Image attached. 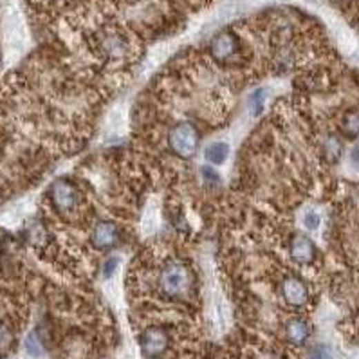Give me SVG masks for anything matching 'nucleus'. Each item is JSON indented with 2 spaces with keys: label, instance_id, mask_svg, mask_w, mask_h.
I'll list each match as a JSON object with an SVG mask.
<instances>
[{
  "label": "nucleus",
  "instance_id": "obj_2",
  "mask_svg": "<svg viewBox=\"0 0 359 359\" xmlns=\"http://www.w3.org/2000/svg\"><path fill=\"white\" fill-rule=\"evenodd\" d=\"M170 146L179 157L190 159L199 146V134L190 123H177L170 130Z\"/></svg>",
  "mask_w": 359,
  "mask_h": 359
},
{
  "label": "nucleus",
  "instance_id": "obj_8",
  "mask_svg": "<svg viewBox=\"0 0 359 359\" xmlns=\"http://www.w3.org/2000/svg\"><path fill=\"white\" fill-rule=\"evenodd\" d=\"M90 240H93L94 247H98V249H110L119 240V229L114 222H99L94 228Z\"/></svg>",
  "mask_w": 359,
  "mask_h": 359
},
{
  "label": "nucleus",
  "instance_id": "obj_16",
  "mask_svg": "<svg viewBox=\"0 0 359 359\" xmlns=\"http://www.w3.org/2000/svg\"><path fill=\"white\" fill-rule=\"evenodd\" d=\"M23 347H26V350H28V354L35 356V358H38V356L43 354L42 343H40V340H38V336L35 334V332H31V334L26 338V343H23Z\"/></svg>",
  "mask_w": 359,
  "mask_h": 359
},
{
  "label": "nucleus",
  "instance_id": "obj_4",
  "mask_svg": "<svg viewBox=\"0 0 359 359\" xmlns=\"http://www.w3.org/2000/svg\"><path fill=\"white\" fill-rule=\"evenodd\" d=\"M139 345L143 354L148 356V358H155V356H161L164 350L168 349V334L163 331V329H157V327H152V329H146L139 338Z\"/></svg>",
  "mask_w": 359,
  "mask_h": 359
},
{
  "label": "nucleus",
  "instance_id": "obj_12",
  "mask_svg": "<svg viewBox=\"0 0 359 359\" xmlns=\"http://www.w3.org/2000/svg\"><path fill=\"white\" fill-rule=\"evenodd\" d=\"M323 155L327 157V161L329 163H338L341 157V152H343V145H341V141L338 135L331 134V135H327L325 141H323Z\"/></svg>",
  "mask_w": 359,
  "mask_h": 359
},
{
  "label": "nucleus",
  "instance_id": "obj_1",
  "mask_svg": "<svg viewBox=\"0 0 359 359\" xmlns=\"http://www.w3.org/2000/svg\"><path fill=\"white\" fill-rule=\"evenodd\" d=\"M159 287L166 298H182L191 289V273L182 262L172 260L161 271Z\"/></svg>",
  "mask_w": 359,
  "mask_h": 359
},
{
  "label": "nucleus",
  "instance_id": "obj_11",
  "mask_svg": "<svg viewBox=\"0 0 359 359\" xmlns=\"http://www.w3.org/2000/svg\"><path fill=\"white\" fill-rule=\"evenodd\" d=\"M229 154V146L228 143H222V141H215L210 143L204 150V157L208 163L211 164H222L228 159Z\"/></svg>",
  "mask_w": 359,
  "mask_h": 359
},
{
  "label": "nucleus",
  "instance_id": "obj_25",
  "mask_svg": "<svg viewBox=\"0 0 359 359\" xmlns=\"http://www.w3.org/2000/svg\"><path fill=\"white\" fill-rule=\"evenodd\" d=\"M152 359H154V358H152Z\"/></svg>",
  "mask_w": 359,
  "mask_h": 359
},
{
  "label": "nucleus",
  "instance_id": "obj_6",
  "mask_svg": "<svg viewBox=\"0 0 359 359\" xmlns=\"http://www.w3.org/2000/svg\"><path fill=\"white\" fill-rule=\"evenodd\" d=\"M238 42L237 37L229 31H222L217 37H213L210 43V51L213 55L215 60L219 61H228L229 58H233L237 55Z\"/></svg>",
  "mask_w": 359,
  "mask_h": 359
},
{
  "label": "nucleus",
  "instance_id": "obj_10",
  "mask_svg": "<svg viewBox=\"0 0 359 359\" xmlns=\"http://www.w3.org/2000/svg\"><path fill=\"white\" fill-rule=\"evenodd\" d=\"M6 37H8V46L14 51H20L23 47V29H22V23H20L19 19H11L8 22V28H6Z\"/></svg>",
  "mask_w": 359,
  "mask_h": 359
},
{
  "label": "nucleus",
  "instance_id": "obj_20",
  "mask_svg": "<svg viewBox=\"0 0 359 359\" xmlns=\"http://www.w3.org/2000/svg\"><path fill=\"white\" fill-rule=\"evenodd\" d=\"M309 359H334V356L327 345H316L309 352Z\"/></svg>",
  "mask_w": 359,
  "mask_h": 359
},
{
  "label": "nucleus",
  "instance_id": "obj_22",
  "mask_svg": "<svg viewBox=\"0 0 359 359\" xmlns=\"http://www.w3.org/2000/svg\"><path fill=\"white\" fill-rule=\"evenodd\" d=\"M202 177L206 179V182H213V184H217V182L220 181L219 173L215 172L213 168H208V166H204V168H202Z\"/></svg>",
  "mask_w": 359,
  "mask_h": 359
},
{
  "label": "nucleus",
  "instance_id": "obj_21",
  "mask_svg": "<svg viewBox=\"0 0 359 359\" xmlns=\"http://www.w3.org/2000/svg\"><path fill=\"white\" fill-rule=\"evenodd\" d=\"M117 266H119V258L117 257L108 258V260L103 264V276H105V278H110V276L116 273Z\"/></svg>",
  "mask_w": 359,
  "mask_h": 359
},
{
  "label": "nucleus",
  "instance_id": "obj_5",
  "mask_svg": "<svg viewBox=\"0 0 359 359\" xmlns=\"http://www.w3.org/2000/svg\"><path fill=\"white\" fill-rule=\"evenodd\" d=\"M289 255L300 266H311L316 258V246L305 235H294L289 242Z\"/></svg>",
  "mask_w": 359,
  "mask_h": 359
},
{
  "label": "nucleus",
  "instance_id": "obj_17",
  "mask_svg": "<svg viewBox=\"0 0 359 359\" xmlns=\"http://www.w3.org/2000/svg\"><path fill=\"white\" fill-rule=\"evenodd\" d=\"M302 222L303 226L307 229H311V231H314V229L320 228V224H322V217H320V213L314 210H309L303 213L302 217Z\"/></svg>",
  "mask_w": 359,
  "mask_h": 359
},
{
  "label": "nucleus",
  "instance_id": "obj_23",
  "mask_svg": "<svg viewBox=\"0 0 359 359\" xmlns=\"http://www.w3.org/2000/svg\"><path fill=\"white\" fill-rule=\"evenodd\" d=\"M350 164H352L356 170H359V141L354 145L352 152H350Z\"/></svg>",
  "mask_w": 359,
  "mask_h": 359
},
{
  "label": "nucleus",
  "instance_id": "obj_3",
  "mask_svg": "<svg viewBox=\"0 0 359 359\" xmlns=\"http://www.w3.org/2000/svg\"><path fill=\"white\" fill-rule=\"evenodd\" d=\"M49 193H51L52 206H55V210L58 213H69V211L75 210L79 202L78 188L70 181H66V179H58L57 182H52Z\"/></svg>",
  "mask_w": 359,
  "mask_h": 359
},
{
  "label": "nucleus",
  "instance_id": "obj_9",
  "mask_svg": "<svg viewBox=\"0 0 359 359\" xmlns=\"http://www.w3.org/2000/svg\"><path fill=\"white\" fill-rule=\"evenodd\" d=\"M311 336V325L302 318H293L285 323V338L293 345H303Z\"/></svg>",
  "mask_w": 359,
  "mask_h": 359
},
{
  "label": "nucleus",
  "instance_id": "obj_15",
  "mask_svg": "<svg viewBox=\"0 0 359 359\" xmlns=\"http://www.w3.org/2000/svg\"><path fill=\"white\" fill-rule=\"evenodd\" d=\"M266 99H267V89L260 87V89L253 90L251 96H249V110H251V116L258 117L264 113V107H266Z\"/></svg>",
  "mask_w": 359,
  "mask_h": 359
},
{
  "label": "nucleus",
  "instance_id": "obj_14",
  "mask_svg": "<svg viewBox=\"0 0 359 359\" xmlns=\"http://www.w3.org/2000/svg\"><path fill=\"white\" fill-rule=\"evenodd\" d=\"M341 132H343V135L350 137V139L359 137V110H350V113L343 116Z\"/></svg>",
  "mask_w": 359,
  "mask_h": 359
},
{
  "label": "nucleus",
  "instance_id": "obj_13",
  "mask_svg": "<svg viewBox=\"0 0 359 359\" xmlns=\"http://www.w3.org/2000/svg\"><path fill=\"white\" fill-rule=\"evenodd\" d=\"M101 47L103 51L110 57H123L126 51V40L119 35H108V37L103 38Z\"/></svg>",
  "mask_w": 359,
  "mask_h": 359
},
{
  "label": "nucleus",
  "instance_id": "obj_18",
  "mask_svg": "<svg viewBox=\"0 0 359 359\" xmlns=\"http://www.w3.org/2000/svg\"><path fill=\"white\" fill-rule=\"evenodd\" d=\"M155 224H157V211H155L154 206H150L145 213V219H143V231L145 233H152Z\"/></svg>",
  "mask_w": 359,
  "mask_h": 359
},
{
  "label": "nucleus",
  "instance_id": "obj_7",
  "mask_svg": "<svg viewBox=\"0 0 359 359\" xmlns=\"http://www.w3.org/2000/svg\"><path fill=\"white\" fill-rule=\"evenodd\" d=\"M282 296H284L285 303H289L293 307H302L309 302L307 285L296 276H289L282 284Z\"/></svg>",
  "mask_w": 359,
  "mask_h": 359
},
{
  "label": "nucleus",
  "instance_id": "obj_19",
  "mask_svg": "<svg viewBox=\"0 0 359 359\" xmlns=\"http://www.w3.org/2000/svg\"><path fill=\"white\" fill-rule=\"evenodd\" d=\"M13 347V334L6 325H0V352H8Z\"/></svg>",
  "mask_w": 359,
  "mask_h": 359
},
{
  "label": "nucleus",
  "instance_id": "obj_24",
  "mask_svg": "<svg viewBox=\"0 0 359 359\" xmlns=\"http://www.w3.org/2000/svg\"><path fill=\"white\" fill-rule=\"evenodd\" d=\"M260 359H280V358H278V356H276V354H271V352H269V354L262 356Z\"/></svg>",
  "mask_w": 359,
  "mask_h": 359
}]
</instances>
